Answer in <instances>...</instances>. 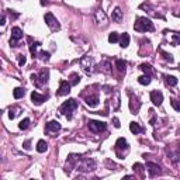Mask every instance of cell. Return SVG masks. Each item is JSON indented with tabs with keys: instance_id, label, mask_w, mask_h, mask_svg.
I'll return each instance as SVG.
<instances>
[{
	"instance_id": "11",
	"label": "cell",
	"mask_w": 180,
	"mask_h": 180,
	"mask_svg": "<svg viewBox=\"0 0 180 180\" xmlns=\"http://www.w3.org/2000/svg\"><path fill=\"white\" fill-rule=\"evenodd\" d=\"M47 99H48L47 96H42V94H40V93H37V92L31 93V101H33L35 106H41V104L44 103Z\"/></svg>"
},
{
	"instance_id": "4",
	"label": "cell",
	"mask_w": 180,
	"mask_h": 180,
	"mask_svg": "<svg viewBox=\"0 0 180 180\" xmlns=\"http://www.w3.org/2000/svg\"><path fill=\"white\" fill-rule=\"evenodd\" d=\"M96 169V162L93 159H83L82 163L77 165V170H82V172H92Z\"/></svg>"
},
{
	"instance_id": "39",
	"label": "cell",
	"mask_w": 180,
	"mask_h": 180,
	"mask_svg": "<svg viewBox=\"0 0 180 180\" xmlns=\"http://www.w3.org/2000/svg\"><path fill=\"white\" fill-rule=\"evenodd\" d=\"M4 24H6V17H4V14H0V26L3 27Z\"/></svg>"
},
{
	"instance_id": "36",
	"label": "cell",
	"mask_w": 180,
	"mask_h": 180,
	"mask_svg": "<svg viewBox=\"0 0 180 180\" xmlns=\"http://www.w3.org/2000/svg\"><path fill=\"white\" fill-rule=\"evenodd\" d=\"M30 145H31V141L27 139L26 142L23 143V148H24V149H27V151H30V149H31V146H30Z\"/></svg>"
},
{
	"instance_id": "2",
	"label": "cell",
	"mask_w": 180,
	"mask_h": 180,
	"mask_svg": "<svg viewBox=\"0 0 180 180\" xmlns=\"http://www.w3.org/2000/svg\"><path fill=\"white\" fill-rule=\"evenodd\" d=\"M76 108H77V101L75 99H69L68 101H65V103L61 106L59 110H61V113H62L68 120H70V118H72V113H73Z\"/></svg>"
},
{
	"instance_id": "22",
	"label": "cell",
	"mask_w": 180,
	"mask_h": 180,
	"mask_svg": "<svg viewBox=\"0 0 180 180\" xmlns=\"http://www.w3.org/2000/svg\"><path fill=\"white\" fill-rule=\"evenodd\" d=\"M139 69L142 70V72H145L146 75H149L151 76V72H152V66L149 65V63H142V65H139Z\"/></svg>"
},
{
	"instance_id": "13",
	"label": "cell",
	"mask_w": 180,
	"mask_h": 180,
	"mask_svg": "<svg viewBox=\"0 0 180 180\" xmlns=\"http://www.w3.org/2000/svg\"><path fill=\"white\" fill-rule=\"evenodd\" d=\"M115 149H117V152L128 151V143H127V141H125L124 138H118L117 142H115Z\"/></svg>"
},
{
	"instance_id": "5",
	"label": "cell",
	"mask_w": 180,
	"mask_h": 180,
	"mask_svg": "<svg viewBox=\"0 0 180 180\" xmlns=\"http://www.w3.org/2000/svg\"><path fill=\"white\" fill-rule=\"evenodd\" d=\"M45 23H47V26L49 27L52 31H58V30H61V26H59L58 20L54 17L52 13H47V14H45Z\"/></svg>"
},
{
	"instance_id": "35",
	"label": "cell",
	"mask_w": 180,
	"mask_h": 180,
	"mask_svg": "<svg viewBox=\"0 0 180 180\" xmlns=\"http://www.w3.org/2000/svg\"><path fill=\"white\" fill-rule=\"evenodd\" d=\"M172 106H173V108H175L176 111H180V106H179V103H177V100L172 99Z\"/></svg>"
},
{
	"instance_id": "8",
	"label": "cell",
	"mask_w": 180,
	"mask_h": 180,
	"mask_svg": "<svg viewBox=\"0 0 180 180\" xmlns=\"http://www.w3.org/2000/svg\"><path fill=\"white\" fill-rule=\"evenodd\" d=\"M70 83L68 80H62L61 82V85H59V89L58 92H56V96H66L70 93Z\"/></svg>"
},
{
	"instance_id": "16",
	"label": "cell",
	"mask_w": 180,
	"mask_h": 180,
	"mask_svg": "<svg viewBox=\"0 0 180 180\" xmlns=\"http://www.w3.org/2000/svg\"><path fill=\"white\" fill-rule=\"evenodd\" d=\"M118 41H120V47H121V48H127L129 45V35L127 33H124L121 37H120V40H118Z\"/></svg>"
},
{
	"instance_id": "30",
	"label": "cell",
	"mask_w": 180,
	"mask_h": 180,
	"mask_svg": "<svg viewBox=\"0 0 180 180\" xmlns=\"http://www.w3.org/2000/svg\"><path fill=\"white\" fill-rule=\"evenodd\" d=\"M30 118H24V120H21L20 121V124H19V128L20 129H27L28 128V125H30Z\"/></svg>"
},
{
	"instance_id": "34",
	"label": "cell",
	"mask_w": 180,
	"mask_h": 180,
	"mask_svg": "<svg viewBox=\"0 0 180 180\" xmlns=\"http://www.w3.org/2000/svg\"><path fill=\"white\" fill-rule=\"evenodd\" d=\"M173 47H177L179 45V34H173V42H172Z\"/></svg>"
},
{
	"instance_id": "27",
	"label": "cell",
	"mask_w": 180,
	"mask_h": 180,
	"mask_svg": "<svg viewBox=\"0 0 180 180\" xmlns=\"http://www.w3.org/2000/svg\"><path fill=\"white\" fill-rule=\"evenodd\" d=\"M70 79H72V80L69 82L70 86H76L77 83L80 82V76H79L77 73H72V75H70Z\"/></svg>"
},
{
	"instance_id": "20",
	"label": "cell",
	"mask_w": 180,
	"mask_h": 180,
	"mask_svg": "<svg viewBox=\"0 0 180 180\" xmlns=\"http://www.w3.org/2000/svg\"><path fill=\"white\" fill-rule=\"evenodd\" d=\"M24 94H26V90H24L23 87H16L14 90H13L14 99H21V97H24Z\"/></svg>"
},
{
	"instance_id": "25",
	"label": "cell",
	"mask_w": 180,
	"mask_h": 180,
	"mask_svg": "<svg viewBox=\"0 0 180 180\" xmlns=\"http://www.w3.org/2000/svg\"><path fill=\"white\" fill-rule=\"evenodd\" d=\"M40 42H33V44L30 45V52H31V55H33V58H35L37 56V48L40 47Z\"/></svg>"
},
{
	"instance_id": "33",
	"label": "cell",
	"mask_w": 180,
	"mask_h": 180,
	"mask_svg": "<svg viewBox=\"0 0 180 180\" xmlns=\"http://www.w3.org/2000/svg\"><path fill=\"white\" fill-rule=\"evenodd\" d=\"M161 54L163 55V58H165L166 61H169V62H173V56H172V54H168V52H165V51H161Z\"/></svg>"
},
{
	"instance_id": "24",
	"label": "cell",
	"mask_w": 180,
	"mask_h": 180,
	"mask_svg": "<svg viewBox=\"0 0 180 180\" xmlns=\"http://www.w3.org/2000/svg\"><path fill=\"white\" fill-rule=\"evenodd\" d=\"M166 79V85L168 86H176L177 85V77L175 76H165Z\"/></svg>"
},
{
	"instance_id": "32",
	"label": "cell",
	"mask_w": 180,
	"mask_h": 180,
	"mask_svg": "<svg viewBox=\"0 0 180 180\" xmlns=\"http://www.w3.org/2000/svg\"><path fill=\"white\" fill-rule=\"evenodd\" d=\"M101 68H103V70L106 72V73H110L111 72V63L110 62H104V63H101Z\"/></svg>"
},
{
	"instance_id": "31",
	"label": "cell",
	"mask_w": 180,
	"mask_h": 180,
	"mask_svg": "<svg viewBox=\"0 0 180 180\" xmlns=\"http://www.w3.org/2000/svg\"><path fill=\"white\" fill-rule=\"evenodd\" d=\"M17 58H19V65H20V66L26 65L27 58H26V55H24V54H20V55H17Z\"/></svg>"
},
{
	"instance_id": "19",
	"label": "cell",
	"mask_w": 180,
	"mask_h": 180,
	"mask_svg": "<svg viewBox=\"0 0 180 180\" xmlns=\"http://www.w3.org/2000/svg\"><path fill=\"white\" fill-rule=\"evenodd\" d=\"M48 149V143L45 142L44 139H40L37 143V151L40 152V154H42V152H45Z\"/></svg>"
},
{
	"instance_id": "37",
	"label": "cell",
	"mask_w": 180,
	"mask_h": 180,
	"mask_svg": "<svg viewBox=\"0 0 180 180\" xmlns=\"http://www.w3.org/2000/svg\"><path fill=\"white\" fill-rule=\"evenodd\" d=\"M113 122H114V127H115V128H120V127H121V124H120V120H118V118L114 117L113 118Z\"/></svg>"
},
{
	"instance_id": "21",
	"label": "cell",
	"mask_w": 180,
	"mask_h": 180,
	"mask_svg": "<svg viewBox=\"0 0 180 180\" xmlns=\"http://www.w3.org/2000/svg\"><path fill=\"white\" fill-rule=\"evenodd\" d=\"M138 82H139V85H142V86H148L149 83H151V76H149V75L139 76L138 77Z\"/></svg>"
},
{
	"instance_id": "28",
	"label": "cell",
	"mask_w": 180,
	"mask_h": 180,
	"mask_svg": "<svg viewBox=\"0 0 180 180\" xmlns=\"http://www.w3.org/2000/svg\"><path fill=\"white\" fill-rule=\"evenodd\" d=\"M38 56L41 58V61H44V62H48V61H49V56H51V54H49L48 51H40Z\"/></svg>"
},
{
	"instance_id": "38",
	"label": "cell",
	"mask_w": 180,
	"mask_h": 180,
	"mask_svg": "<svg viewBox=\"0 0 180 180\" xmlns=\"http://www.w3.org/2000/svg\"><path fill=\"white\" fill-rule=\"evenodd\" d=\"M16 115H17V113H16V110H11L10 108V111H9V117L13 120V118H16Z\"/></svg>"
},
{
	"instance_id": "15",
	"label": "cell",
	"mask_w": 180,
	"mask_h": 180,
	"mask_svg": "<svg viewBox=\"0 0 180 180\" xmlns=\"http://www.w3.org/2000/svg\"><path fill=\"white\" fill-rule=\"evenodd\" d=\"M99 101H100V100H99V97H97L96 94H93L92 97H87V99H86V104H87L89 107H92V108H93V107L99 106Z\"/></svg>"
},
{
	"instance_id": "23",
	"label": "cell",
	"mask_w": 180,
	"mask_h": 180,
	"mask_svg": "<svg viewBox=\"0 0 180 180\" xmlns=\"http://www.w3.org/2000/svg\"><path fill=\"white\" fill-rule=\"evenodd\" d=\"M96 17H97V21L99 23H106L107 21V17H106V14L103 13V10H99L97 13H96Z\"/></svg>"
},
{
	"instance_id": "14",
	"label": "cell",
	"mask_w": 180,
	"mask_h": 180,
	"mask_svg": "<svg viewBox=\"0 0 180 180\" xmlns=\"http://www.w3.org/2000/svg\"><path fill=\"white\" fill-rule=\"evenodd\" d=\"M111 19H113V21L115 23H121L122 21V11L120 7H115L113 11V14H111Z\"/></svg>"
},
{
	"instance_id": "17",
	"label": "cell",
	"mask_w": 180,
	"mask_h": 180,
	"mask_svg": "<svg viewBox=\"0 0 180 180\" xmlns=\"http://www.w3.org/2000/svg\"><path fill=\"white\" fill-rule=\"evenodd\" d=\"M129 131L132 134H139V132H142V128H141V125L138 124V122L132 121L129 124Z\"/></svg>"
},
{
	"instance_id": "10",
	"label": "cell",
	"mask_w": 180,
	"mask_h": 180,
	"mask_svg": "<svg viewBox=\"0 0 180 180\" xmlns=\"http://www.w3.org/2000/svg\"><path fill=\"white\" fill-rule=\"evenodd\" d=\"M151 101L155 106H161L162 101H163V94L159 90H152L151 92Z\"/></svg>"
},
{
	"instance_id": "1",
	"label": "cell",
	"mask_w": 180,
	"mask_h": 180,
	"mask_svg": "<svg viewBox=\"0 0 180 180\" xmlns=\"http://www.w3.org/2000/svg\"><path fill=\"white\" fill-rule=\"evenodd\" d=\"M134 30L138 33H146V31H154V24L149 19L146 17H138L134 24Z\"/></svg>"
},
{
	"instance_id": "6",
	"label": "cell",
	"mask_w": 180,
	"mask_h": 180,
	"mask_svg": "<svg viewBox=\"0 0 180 180\" xmlns=\"http://www.w3.org/2000/svg\"><path fill=\"white\" fill-rule=\"evenodd\" d=\"M23 30L20 27H14L11 28V40H10V45L11 47H17V41H20L23 38Z\"/></svg>"
},
{
	"instance_id": "26",
	"label": "cell",
	"mask_w": 180,
	"mask_h": 180,
	"mask_svg": "<svg viewBox=\"0 0 180 180\" xmlns=\"http://www.w3.org/2000/svg\"><path fill=\"white\" fill-rule=\"evenodd\" d=\"M132 169H134V172L139 173V176H141V177H143V166L141 165V163H134Z\"/></svg>"
},
{
	"instance_id": "3",
	"label": "cell",
	"mask_w": 180,
	"mask_h": 180,
	"mask_svg": "<svg viewBox=\"0 0 180 180\" xmlns=\"http://www.w3.org/2000/svg\"><path fill=\"white\" fill-rule=\"evenodd\" d=\"M89 128H90V131L92 132H103V131H106L107 128V124L103 121H96V120H89Z\"/></svg>"
},
{
	"instance_id": "29",
	"label": "cell",
	"mask_w": 180,
	"mask_h": 180,
	"mask_svg": "<svg viewBox=\"0 0 180 180\" xmlns=\"http://www.w3.org/2000/svg\"><path fill=\"white\" fill-rule=\"evenodd\" d=\"M118 40H120V35H118V33H115V31H114V33H111L110 35H108V42H110V44L117 42Z\"/></svg>"
},
{
	"instance_id": "7",
	"label": "cell",
	"mask_w": 180,
	"mask_h": 180,
	"mask_svg": "<svg viewBox=\"0 0 180 180\" xmlns=\"http://www.w3.org/2000/svg\"><path fill=\"white\" fill-rule=\"evenodd\" d=\"M48 79H49V70H48V69H42L40 72V76H37L35 86H37V87H40V86L45 85V83L48 82Z\"/></svg>"
},
{
	"instance_id": "18",
	"label": "cell",
	"mask_w": 180,
	"mask_h": 180,
	"mask_svg": "<svg viewBox=\"0 0 180 180\" xmlns=\"http://www.w3.org/2000/svg\"><path fill=\"white\" fill-rule=\"evenodd\" d=\"M115 68H117L118 72H125L127 62H125V61H122V59H117V61H115Z\"/></svg>"
},
{
	"instance_id": "9",
	"label": "cell",
	"mask_w": 180,
	"mask_h": 180,
	"mask_svg": "<svg viewBox=\"0 0 180 180\" xmlns=\"http://www.w3.org/2000/svg\"><path fill=\"white\" fill-rule=\"evenodd\" d=\"M146 169H148V173H149V176H158L161 175L162 170H161V166L158 163H152V162H148L146 163Z\"/></svg>"
},
{
	"instance_id": "12",
	"label": "cell",
	"mask_w": 180,
	"mask_h": 180,
	"mask_svg": "<svg viewBox=\"0 0 180 180\" xmlns=\"http://www.w3.org/2000/svg\"><path fill=\"white\" fill-rule=\"evenodd\" d=\"M62 128V127H61V124H59L58 121H49L47 124V132H58L59 129Z\"/></svg>"
}]
</instances>
